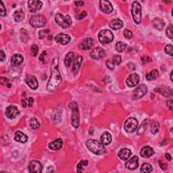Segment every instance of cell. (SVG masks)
Instances as JSON below:
<instances>
[{"label":"cell","mask_w":173,"mask_h":173,"mask_svg":"<svg viewBox=\"0 0 173 173\" xmlns=\"http://www.w3.org/2000/svg\"><path fill=\"white\" fill-rule=\"evenodd\" d=\"M58 56H56L53 59V61L51 64V76L47 85L48 92H53L56 91L62 82V77L58 68Z\"/></svg>","instance_id":"6da1fadb"},{"label":"cell","mask_w":173,"mask_h":173,"mask_svg":"<svg viewBox=\"0 0 173 173\" xmlns=\"http://www.w3.org/2000/svg\"><path fill=\"white\" fill-rule=\"evenodd\" d=\"M87 147L96 155H102L106 152V148L101 142L95 139H89L85 143Z\"/></svg>","instance_id":"7a4b0ae2"},{"label":"cell","mask_w":173,"mask_h":173,"mask_svg":"<svg viewBox=\"0 0 173 173\" xmlns=\"http://www.w3.org/2000/svg\"><path fill=\"white\" fill-rule=\"evenodd\" d=\"M69 108L72 111V125L75 129H77L79 126V111L77 103L74 102L70 103Z\"/></svg>","instance_id":"3957f363"},{"label":"cell","mask_w":173,"mask_h":173,"mask_svg":"<svg viewBox=\"0 0 173 173\" xmlns=\"http://www.w3.org/2000/svg\"><path fill=\"white\" fill-rule=\"evenodd\" d=\"M56 22L62 29H68L72 25V19L69 15L64 16L62 14H57L55 17Z\"/></svg>","instance_id":"277c9868"},{"label":"cell","mask_w":173,"mask_h":173,"mask_svg":"<svg viewBox=\"0 0 173 173\" xmlns=\"http://www.w3.org/2000/svg\"><path fill=\"white\" fill-rule=\"evenodd\" d=\"M131 14L133 19L136 24H139L141 22V5L139 2H133L131 8Z\"/></svg>","instance_id":"5b68a950"},{"label":"cell","mask_w":173,"mask_h":173,"mask_svg":"<svg viewBox=\"0 0 173 173\" xmlns=\"http://www.w3.org/2000/svg\"><path fill=\"white\" fill-rule=\"evenodd\" d=\"M98 39L99 42L102 44H108L114 40V35L110 30H102V31L99 33Z\"/></svg>","instance_id":"8992f818"},{"label":"cell","mask_w":173,"mask_h":173,"mask_svg":"<svg viewBox=\"0 0 173 173\" xmlns=\"http://www.w3.org/2000/svg\"><path fill=\"white\" fill-rule=\"evenodd\" d=\"M29 23L34 28H41L46 24V19L42 15H35L31 17Z\"/></svg>","instance_id":"52a82bcc"},{"label":"cell","mask_w":173,"mask_h":173,"mask_svg":"<svg viewBox=\"0 0 173 173\" xmlns=\"http://www.w3.org/2000/svg\"><path fill=\"white\" fill-rule=\"evenodd\" d=\"M138 126V121L135 118L130 117L127 119L124 124V129L127 133H133Z\"/></svg>","instance_id":"ba28073f"},{"label":"cell","mask_w":173,"mask_h":173,"mask_svg":"<svg viewBox=\"0 0 173 173\" xmlns=\"http://www.w3.org/2000/svg\"><path fill=\"white\" fill-rule=\"evenodd\" d=\"M147 92V87L144 84L140 85L133 91L132 98L133 99H138L141 98Z\"/></svg>","instance_id":"9c48e42d"},{"label":"cell","mask_w":173,"mask_h":173,"mask_svg":"<svg viewBox=\"0 0 173 173\" xmlns=\"http://www.w3.org/2000/svg\"><path fill=\"white\" fill-rule=\"evenodd\" d=\"M43 5V3L37 0H31L28 2V8L31 12H36L37 11L41 10Z\"/></svg>","instance_id":"30bf717a"},{"label":"cell","mask_w":173,"mask_h":173,"mask_svg":"<svg viewBox=\"0 0 173 173\" xmlns=\"http://www.w3.org/2000/svg\"><path fill=\"white\" fill-rule=\"evenodd\" d=\"M106 51L102 47H95L90 53V57L93 59L99 60L106 56Z\"/></svg>","instance_id":"8fae6325"},{"label":"cell","mask_w":173,"mask_h":173,"mask_svg":"<svg viewBox=\"0 0 173 173\" xmlns=\"http://www.w3.org/2000/svg\"><path fill=\"white\" fill-rule=\"evenodd\" d=\"M19 110L16 106L11 105L6 108L5 112V114L8 118L10 119H13V118H16L19 114Z\"/></svg>","instance_id":"7c38bea8"},{"label":"cell","mask_w":173,"mask_h":173,"mask_svg":"<svg viewBox=\"0 0 173 173\" xmlns=\"http://www.w3.org/2000/svg\"><path fill=\"white\" fill-rule=\"evenodd\" d=\"M42 164L40 162L37 160H33L29 163V171L30 172L40 173L42 172Z\"/></svg>","instance_id":"4fadbf2b"},{"label":"cell","mask_w":173,"mask_h":173,"mask_svg":"<svg viewBox=\"0 0 173 173\" xmlns=\"http://www.w3.org/2000/svg\"><path fill=\"white\" fill-rule=\"evenodd\" d=\"M99 8L102 12L105 14H110L113 11V7L111 4V3L109 1H103L99 2Z\"/></svg>","instance_id":"5bb4252c"},{"label":"cell","mask_w":173,"mask_h":173,"mask_svg":"<svg viewBox=\"0 0 173 173\" xmlns=\"http://www.w3.org/2000/svg\"><path fill=\"white\" fill-rule=\"evenodd\" d=\"M139 82V76L137 73H133L126 78V83L129 87H135Z\"/></svg>","instance_id":"9a60e30c"},{"label":"cell","mask_w":173,"mask_h":173,"mask_svg":"<svg viewBox=\"0 0 173 173\" xmlns=\"http://www.w3.org/2000/svg\"><path fill=\"white\" fill-rule=\"evenodd\" d=\"M55 41L57 43L64 45L69 43L70 41H71V37H70L68 35L64 34V33H60V34L56 36Z\"/></svg>","instance_id":"2e32d148"},{"label":"cell","mask_w":173,"mask_h":173,"mask_svg":"<svg viewBox=\"0 0 173 173\" xmlns=\"http://www.w3.org/2000/svg\"><path fill=\"white\" fill-rule=\"evenodd\" d=\"M26 83L32 89H36L38 88L39 83L37 78L33 75H27L26 78Z\"/></svg>","instance_id":"e0dca14e"},{"label":"cell","mask_w":173,"mask_h":173,"mask_svg":"<svg viewBox=\"0 0 173 173\" xmlns=\"http://www.w3.org/2000/svg\"><path fill=\"white\" fill-rule=\"evenodd\" d=\"M94 43V41L92 38L88 37L85 39L84 40L78 45V47L82 50H89L93 47Z\"/></svg>","instance_id":"ac0fdd59"},{"label":"cell","mask_w":173,"mask_h":173,"mask_svg":"<svg viewBox=\"0 0 173 173\" xmlns=\"http://www.w3.org/2000/svg\"><path fill=\"white\" fill-rule=\"evenodd\" d=\"M139 166V157L137 156H133L130 160L127 161L125 164V167L129 170H135Z\"/></svg>","instance_id":"d6986e66"},{"label":"cell","mask_w":173,"mask_h":173,"mask_svg":"<svg viewBox=\"0 0 173 173\" xmlns=\"http://www.w3.org/2000/svg\"><path fill=\"white\" fill-rule=\"evenodd\" d=\"M154 90L156 91V92H158L159 93L162 94V95L165 96V97H169L172 95V89H171V88H169L168 87H166V86H162L160 87L156 88Z\"/></svg>","instance_id":"ffe728a7"},{"label":"cell","mask_w":173,"mask_h":173,"mask_svg":"<svg viewBox=\"0 0 173 173\" xmlns=\"http://www.w3.org/2000/svg\"><path fill=\"white\" fill-rule=\"evenodd\" d=\"M154 154V150L150 146H144L140 151V155L143 157H150Z\"/></svg>","instance_id":"44dd1931"},{"label":"cell","mask_w":173,"mask_h":173,"mask_svg":"<svg viewBox=\"0 0 173 173\" xmlns=\"http://www.w3.org/2000/svg\"><path fill=\"white\" fill-rule=\"evenodd\" d=\"M109 26L112 29L118 30L123 28V22L118 19H114L110 21V23H109Z\"/></svg>","instance_id":"7402d4cb"},{"label":"cell","mask_w":173,"mask_h":173,"mask_svg":"<svg viewBox=\"0 0 173 173\" xmlns=\"http://www.w3.org/2000/svg\"><path fill=\"white\" fill-rule=\"evenodd\" d=\"M62 144H63V142H62V139H57L54 141L50 143L49 145H48V147H49V148L51 150L56 151V150H59L62 148Z\"/></svg>","instance_id":"603a6c76"},{"label":"cell","mask_w":173,"mask_h":173,"mask_svg":"<svg viewBox=\"0 0 173 173\" xmlns=\"http://www.w3.org/2000/svg\"><path fill=\"white\" fill-rule=\"evenodd\" d=\"M118 157L122 160H128L131 156V151L130 150L127 148H123L120 150L119 152H118Z\"/></svg>","instance_id":"cb8c5ba5"},{"label":"cell","mask_w":173,"mask_h":173,"mask_svg":"<svg viewBox=\"0 0 173 173\" xmlns=\"http://www.w3.org/2000/svg\"><path fill=\"white\" fill-rule=\"evenodd\" d=\"M14 140L20 143H26L28 141V137L22 132L16 131L14 135Z\"/></svg>","instance_id":"d4e9b609"},{"label":"cell","mask_w":173,"mask_h":173,"mask_svg":"<svg viewBox=\"0 0 173 173\" xmlns=\"http://www.w3.org/2000/svg\"><path fill=\"white\" fill-rule=\"evenodd\" d=\"M112 141V136L110 133L108 132H105L103 133V135L100 137V142L104 145H108Z\"/></svg>","instance_id":"484cf974"},{"label":"cell","mask_w":173,"mask_h":173,"mask_svg":"<svg viewBox=\"0 0 173 173\" xmlns=\"http://www.w3.org/2000/svg\"><path fill=\"white\" fill-rule=\"evenodd\" d=\"M24 61V57L19 54H14L11 58V64L12 65H20Z\"/></svg>","instance_id":"4316f807"},{"label":"cell","mask_w":173,"mask_h":173,"mask_svg":"<svg viewBox=\"0 0 173 173\" xmlns=\"http://www.w3.org/2000/svg\"><path fill=\"white\" fill-rule=\"evenodd\" d=\"M152 25L155 29L159 30V31H162L165 26V22L164 21L160 19H155L152 21Z\"/></svg>","instance_id":"83f0119b"},{"label":"cell","mask_w":173,"mask_h":173,"mask_svg":"<svg viewBox=\"0 0 173 173\" xmlns=\"http://www.w3.org/2000/svg\"><path fill=\"white\" fill-rule=\"evenodd\" d=\"M82 62H83V57L81 56H78L77 57H76V59L74 60L73 66H72V72L76 73V72L78 71V69H79L81 67Z\"/></svg>","instance_id":"f1b7e54d"},{"label":"cell","mask_w":173,"mask_h":173,"mask_svg":"<svg viewBox=\"0 0 173 173\" xmlns=\"http://www.w3.org/2000/svg\"><path fill=\"white\" fill-rule=\"evenodd\" d=\"M13 16H14V19L15 21H16V22H21V21H22L24 20V19H25V15L22 10H16L14 12Z\"/></svg>","instance_id":"f546056e"},{"label":"cell","mask_w":173,"mask_h":173,"mask_svg":"<svg viewBox=\"0 0 173 173\" xmlns=\"http://www.w3.org/2000/svg\"><path fill=\"white\" fill-rule=\"evenodd\" d=\"M158 75H159V72L157 71V70L154 69L150 72V73H148L146 75V79L148 81L155 80L156 78H157V77H158Z\"/></svg>","instance_id":"4dcf8cb0"},{"label":"cell","mask_w":173,"mask_h":173,"mask_svg":"<svg viewBox=\"0 0 173 173\" xmlns=\"http://www.w3.org/2000/svg\"><path fill=\"white\" fill-rule=\"evenodd\" d=\"M74 54L73 52H69L67 55H66L64 62H65V64L67 67H69V66H71L72 60L74 59Z\"/></svg>","instance_id":"1f68e13d"},{"label":"cell","mask_w":173,"mask_h":173,"mask_svg":"<svg viewBox=\"0 0 173 173\" xmlns=\"http://www.w3.org/2000/svg\"><path fill=\"white\" fill-rule=\"evenodd\" d=\"M147 124H148V120L147 119L145 120L144 122L142 123V124H141V126H139V129L137 130V133L138 135H141L142 134H144V132L145 131V130H146Z\"/></svg>","instance_id":"d6a6232c"},{"label":"cell","mask_w":173,"mask_h":173,"mask_svg":"<svg viewBox=\"0 0 173 173\" xmlns=\"http://www.w3.org/2000/svg\"><path fill=\"white\" fill-rule=\"evenodd\" d=\"M30 126L33 129H37L40 127L41 124L37 118H32L31 120H30Z\"/></svg>","instance_id":"836d02e7"},{"label":"cell","mask_w":173,"mask_h":173,"mask_svg":"<svg viewBox=\"0 0 173 173\" xmlns=\"http://www.w3.org/2000/svg\"><path fill=\"white\" fill-rule=\"evenodd\" d=\"M152 166L150 165V164L145 163L141 166V168L140 169V171L141 172H151L152 171Z\"/></svg>","instance_id":"e575fe53"},{"label":"cell","mask_w":173,"mask_h":173,"mask_svg":"<svg viewBox=\"0 0 173 173\" xmlns=\"http://www.w3.org/2000/svg\"><path fill=\"white\" fill-rule=\"evenodd\" d=\"M126 45L123 42H117L116 44V50L118 52H123V51L126 50Z\"/></svg>","instance_id":"d590c367"},{"label":"cell","mask_w":173,"mask_h":173,"mask_svg":"<svg viewBox=\"0 0 173 173\" xmlns=\"http://www.w3.org/2000/svg\"><path fill=\"white\" fill-rule=\"evenodd\" d=\"M88 165V161L87 160H81V162L77 164V172H82L84 167H85Z\"/></svg>","instance_id":"8d00e7d4"},{"label":"cell","mask_w":173,"mask_h":173,"mask_svg":"<svg viewBox=\"0 0 173 173\" xmlns=\"http://www.w3.org/2000/svg\"><path fill=\"white\" fill-rule=\"evenodd\" d=\"M160 129V125L159 123L157 122H153L151 123V132L153 133V134H156L157 132H158Z\"/></svg>","instance_id":"74e56055"},{"label":"cell","mask_w":173,"mask_h":173,"mask_svg":"<svg viewBox=\"0 0 173 173\" xmlns=\"http://www.w3.org/2000/svg\"><path fill=\"white\" fill-rule=\"evenodd\" d=\"M172 25H170L168 28L166 29V34L167 35V37L170 39H172L173 38V31H172Z\"/></svg>","instance_id":"f35d334b"},{"label":"cell","mask_w":173,"mask_h":173,"mask_svg":"<svg viewBox=\"0 0 173 173\" xmlns=\"http://www.w3.org/2000/svg\"><path fill=\"white\" fill-rule=\"evenodd\" d=\"M7 14V11H6V8L4 6V4L2 1H0V14H1L2 16H5V15Z\"/></svg>","instance_id":"ab89813d"},{"label":"cell","mask_w":173,"mask_h":173,"mask_svg":"<svg viewBox=\"0 0 173 173\" xmlns=\"http://www.w3.org/2000/svg\"><path fill=\"white\" fill-rule=\"evenodd\" d=\"M31 51L32 54V56H37L38 51H39V47L37 45H33L31 47Z\"/></svg>","instance_id":"60d3db41"},{"label":"cell","mask_w":173,"mask_h":173,"mask_svg":"<svg viewBox=\"0 0 173 173\" xmlns=\"http://www.w3.org/2000/svg\"><path fill=\"white\" fill-rule=\"evenodd\" d=\"M164 51H165V52H166L167 54H168V55H170L171 56H173V53H172V45H171V44L167 45L165 47V48H164Z\"/></svg>","instance_id":"b9f144b4"},{"label":"cell","mask_w":173,"mask_h":173,"mask_svg":"<svg viewBox=\"0 0 173 173\" xmlns=\"http://www.w3.org/2000/svg\"><path fill=\"white\" fill-rule=\"evenodd\" d=\"M121 56L119 55H116V56H114L113 57V58H112V62L114 63V65H118L120 64V62H121Z\"/></svg>","instance_id":"7bdbcfd3"},{"label":"cell","mask_w":173,"mask_h":173,"mask_svg":"<svg viewBox=\"0 0 173 173\" xmlns=\"http://www.w3.org/2000/svg\"><path fill=\"white\" fill-rule=\"evenodd\" d=\"M50 31L49 29H45V30H43V31H39V39H44L45 37H46V35L48 34V33H50Z\"/></svg>","instance_id":"ee69618b"},{"label":"cell","mask_w":173,"mask_h":173,"mask_svg":"<svg viewBox=\"0 0 173 173\" xmlns=\"http://www.w3.org/2000/svg\"><path fill=\"white\" fill-rule=\"evenodd\" d=\"M124 36L126 39H131L133 37V33L130 30L125 29L124 31Z\"/></svg>","instance_id":"f6af8a7d"},{"label":"cell","mask_w":173,"mask_h":173,"mask_svg":"<svg viewBox=\"0 0 173 173\" xmlns=\"http://www.w3.org/2000/svg\"><path fill=\"white\" fill-rule=\"evenodd\" d=\"M106 66L108 68H110V70H113L114 68V63L112 62L111 60H108V61L106 62Z\"/></svg>","instance_id":"bcb514c9"},{"label":"cell","mask_w":173,"mask_h":173,"mask_svg":"<svg viewBox=\"0 0 173 173\" xmlns=\"http://www.w3.org/2000/svg\"><path fill=\"white\" fill-rule=\"evenodd\" d=\"M87 12H86V11H83V12H81V13L77 16V19L81 20V19H84L85 17L87 16Z\"/></svg>","instance_id":"7dc6e473"},{"label":"cell","mask_w":173,"mask_h":173,"mask_svg":"<svg viewBox=\"0 0 173 173\" xmlns=\"http://www.w3.org/2000/svg\"><path fill=\"white\" fill-rule=\"evenodd\" d=\"M141 60L142 61L144 62H150L152 61V60H151V57H148V56H144L141 57Z\"/></svg>","instance_id":"c3c4849f"},{"label":"cell","mask_w":173,"mask_h":173,"mask_svg":"<svg viewBox=\"0 0 173 173\" xmlns=\"http://www.w3.org/2000/svg\"><path fill=\"white\" fill-rule=\"evenodd\" d=\"M172 99H168V101L166 102V105L167 106H168V108L170 109L171 110H172Z\"/></svg>","instance_id":"681fc988"},{"label":"cell","mask_w":173,"mask_h":173,"mask_svg":"<svg viewBox=\"0 0 173 173\" xmlns=\"http://www.w3.org/2000/svg\"><path fill=\"white\" fill-rule=\"evenodd\" d=\"M33 102H34V99L31 98V97H30L28 99V105H29V107H31V108L32 107L33 104Z\"/></svg>","instance_id":"f907efd6"},{"label":"cell","mask_w":173,"mask_h":173,"mask_svg":"<svg viewBox=\"0 0 173 173\" xmlns=\"http://www.w3.org/2000/svg\"><path fill=\"white\" fill-rule=\"evenodd\" d=\"M128 67L130 69V70H132V71H134V70L136 68V66L134 64H133V63H129L128 64Z\"/></svg>","instance_id":"816d5d0a"},{"label":"cell","mask_w":173,"mask_h":173,"mask_svg":"<svg viewBox=\"0 0 173 173\" xmlns=\"http://www.w3.org/2000/svg\"><path fill=\"white\" fill-rule=\"evenodd\" d=\"M46 55H47L46 51H43V52H42L40 57H39V60H40L41 61H43V60H44V57Z\"/></svg>","instance_id":"f5cc1de1"},{"label":"cell","mask_w":173,"mask_h":173,"mask_svg":"<svg viewBox=\"0 0 173 173\" xmlns=\"http://www.w3.org/2000/svg\"><path fill=\"white\" fill-rule=\"evenodd\" d=\"M0 56H1V61H3L5 57V54L2 50L0 51Z\"/></svg>","instance_id":"db71d44e"},{"label":"cell","mask_w":173,"mask_h":173,"mask_svg":"<svg viewBox=\"0 0 173 173\" xmlns=\"http://www.w3.org/2000/svg\"><path fill=\"white\" fill-rule=\"evenodd\" d=\"M159 165L160 166V168H162V169H163V170H165L166 168V165L165 164L161 162L160 161L159 162Z\"/></svg>","instance_id":"11a10c76"},{"label":"cell","mask_w":173,"mask_h":173,"mask_svg":"<svg viewBox=\"0 0 173 173\" xmlns=\"http://www.w3.org/2000/svg\"><path fill=\"white\" fill-rule=\"evenodd\" d=\"M75 4L77 5V6H82V5H84L83 2H76Z\"/></svg>","instance_id":"9f6ffc18"},{"label":"cell","mask_w":173,"mask_h":173,"mask_svg":"<svg viewBox=\"0 0 173 173\" xmlns=\"http://www.w3.org/2000/svg\"><path fill=\"white\" fill-rule=\"evenodd\" d=\"M22 106H23V108H26V106H27V102H26V99H23L22 100Z\"/></svg>","instance_id":"6f0895ef"},{"label":"cell","mask_w":173,"mask_h":173,"mask_svg":"<svg viewBox=\"0 0 173 173\" xmlns=\"http://www.w3.org/2000/svg\"><path fill=\"white\" fill-rule=\"evenodd\" d=\"M47 172H54V168H53L52 166H50V167H49V168H47Z\"/></svg>","instance_id":"680465c9"},{"label":"cell","mask_w":173,"mask_h":173,"mask_svg":"<svg viewBox=\"0 0 173 173\" xmlns=\"http://www.w3.org/2000/svg\"><path fill=\"white\" fill-rule=\"evenodd\" d=\"M166 158L168 160H171L172 157H171V155H170L169 154H166Z\"/></svg>","instance_id":"91938a15"},{"label":"cell","mask_w":173,"mask_h":173,"mask_svg":"<svg viewBox=\"0 0 173 173\" xmlns=\"http://www.w3.org/2000/svg\"><path fill=\"white\" fill-rule=\"evenodd\" d=\"M171 80L172 81V71H171Z\"/></svg>","instance_id":"94428289"}]
</instances>
